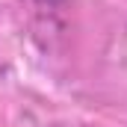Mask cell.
<instances>
[{
  "mask_svg": "<svg viewBox=\"0 0 127 127\" xmlns=\"http://www.w3.org/2000/svg\"><path fill=\"white\" fill-rule=\"evenodd\" d=\"M41 3H56V0H41Z\"/></svg>",
  "mask_w": 127,
  "mask_h": 127,
  "instance_id": "6da1fadb",
  "label": "cell"
}]
</instances>
